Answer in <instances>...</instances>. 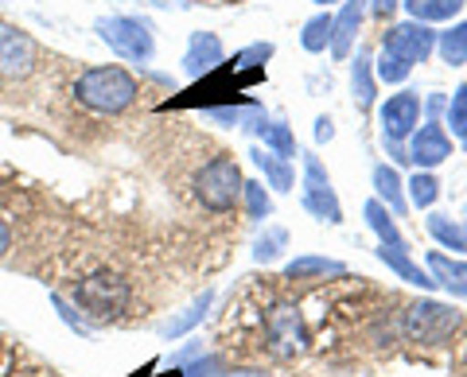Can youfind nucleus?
Masks as SVG:
<instances>
[{
  "label": "nucleus",
  "mask_w": 467,
  "mask_h": 377,
  "mask_svg": "<svg viewBox=\"0 0 467 377\" xmlns=\"http://www.w3.org/2000/svg\"><path fill=\"white\" fill-rule=\"evenodd\" d=\"M432 51H436V32L429 24H420V20L398 24L386 32L382 55H378V63H374V75L386 86H401L409 75H413V66L425 63Z\"/></svg>",
  "instance_id": "obj_1"
},
{
  "label": "nucleus",
  "mask_w": 467,
  "mask_h": 377,
  "mask_svg": "<svg viewBox=\"0 0 467 377\" xmlns=\"http://www.w3.org/2000/svg\"><path fill=\"white\" fill-rule=\"evenodd\" d=\"M137 94L140 86L125 66H90L75 82V97L94 113H125Z\"/></svg>",
  "instance_id": "obj_2"
},
{
  "label": "nucleus",
  "mask_w": 467,
  "mask_h": 377,
  "mask_svg": "<svg viewBox=\"0 0 467 377\" xmlns=\"http://www.w3.org/2000/svg\"><path fill=\"white\" fill-rule=\"evenodd\" d=\"M242 168L234 156H214L211 164H202V171L195 176V199L202 202V210L211 214H226L234 210V202L242 199Z\"/></svg>",
  "instance_id": "obj_3"
},
{
  "label": "nucleus",
  "mask_w": 467,
  "mask_h": 377,
  "mask_svg": "<svg viewBox=\"0 0 467 377\" xmlns=\"http://www.w3.org/2000/svg\"><path fill=\"white\" fill-rule=\"evenodd\" d=\"M94 27L101 43L125 63H149L156 55V36L149 20H140V16H101Z\"/></svg>",
  "instance_id": "obj_4"
},
{
  "label": "nucleus",
  "mask_w": 467,
  "mask_h": 377,
  "mask_svg": "<svg viewBox=\"0 0 467 377\" xmlns=\"http://www.w3.org/2000/svg\"><path fill=\"white\" fill-rule=\"evenodd\" d=\"M460 327V311L448 308V303H436V300H417L409 303V311L401 319V331L409 342H429V346H441L456 335Z\"/></svg>",
  "instance_id": "obj_5"
},
{
  "label": "nucleus",
  "mask_w": 467,
  "mask_h": 377,
  "mask_svg": "<svg viewBox=\"0 0 467 377\" xmlns=\"http://www.w3.org/2000/svg\"><path fill=\"white\" fill-rule=\"evenodd\" d=\"M75 303L98 323L117 319L129 308V280H121L117 272H94L75 288Z\"/></svg>",
  "instance_id": "obj_6"
},
{
  "label": "nucleus",
  "mask_w": 467,
  "mask_h": 377,
  "mask_svg": "<svg viewBox=\"0 0 467 377\" xmlns=\"http://www.w3.org/2000/svg\"><path fill=\"white\" fill-rule=\"evenodd\" d=\"M300 187H304L300 202L316 222H327V226L343 222V202H339V195H335V187L327 179L324 164H319V156H312V152H304V183Z\"/></svg>",
  "instance_id": "obj_7"
},
{
  "label": "nucleus",
  "mask_w": 467,
  "mask_h": 377,
  "mask_svg": "<svg viewBox=\"0 0 467 377\" xmlns=\"http://www.w3.org/2000/svg\"><path fill=\"white\" fill-rule=\"evenodd\" d=\"M308 323H304V315L296 303H276V308L269 311L265 319V346L273 354H281V358H296L308 351Z\"/></svg>",
  "instance_id": "obj_8"
},
{
  "label": "nucleus",
  "mask_w": 467,
  "mask_h": 377,
  "mask_svg": "<svg viewBox=\"0 0 467 377\" xmlns=\"http://www.w3.org/2000/svg\"><path fill=\"white\" fill-rule=\"evenodd\" d=\"M39 63V43L24 27L0 20V78H27Z\"/></svg>",
  "instance_id": "obj_9"
},
{
  "label": "nucleus",
  "mask_w": 467,
  "mask_h": 377,
  "mask_svg": "<svg viewBox=\"0 0 467 377\" xmlns=\"http://www.w3.org/2000/svg\"><path fill=\"white\" fill-rule=\"evenodd\" d=\"M378 121H382V140H409L420 125V97L413 90L389 94L378 109Z\"/></svg>",
  "instance_id": "obj_10"
},
{
  "label": "nucleus",
  "mask_w": 467,
  "mask_h": 377,
  "mask_svg": "<svg viewBox=\"0 0 467 377\" xmlns=\"http://www.w3.org/2000/svg\"><path fill=\"white\" fill-rule=\"evenodd\" d=\"M405 152H409V164H417L420 171H432L451 156V137L441 121H425L405 140Z\"/></svg>",
  "instance_id": "obj_11"
},
{
  "label": "nucleus",
  "mask_w": 467,
  "mask_h": 377,
  "mask_svg": "<svg viewBox=\"0 0 467 377\" xmlns=\"http://www.w3.org/2000/svg\"><path fill=\"white\" fill-rule=\"evenodd\" d=\"M223 63V39L214 32H195L187 39V51H183V75L187 78H202Z\"/></svg>",
  "instance_id": "obj_12"
},
{
  "label": "nucleus",
  "mask_w": 467,
  "mask_h": 377,
  "mask_svg": "<svg viewBox=\"0 0 467 377\" xmlns=\"http://www.w3.org/2000/svg\"><path fill=\"white\" fill-rule=\"evenodd\" d=\"M370 12V0H347V5L339 8V16H335V32H331V55L335 59H347L350 47H355L358 39V27L362 20H367Z\"/></svg>",
  "instance_id": "obj_13"
},
{
  "label": "nucleus",
  "mask_w": 467,
  "mask_h": 377,
  "mask_svg": "<svg viewBox=\"0 0 467 377\" xmlns=\"http://www.w3.org/2000/svg\"><path fill=\"white\" fill-rule=\"evenodd\" d=\"M378 260L393 272L398 280H405V284H417L420 292H432L436 288V280H432V272L429 269H420L413 257H409V250H393V245H378Z\"/></svg>",
  "instance_id": "obj_14"
},
{
  "label": "nucleus",
  "mask_w": 467,
  "mask_h": 377,
  "mask_svg": "<svg viewBox=\"0 0 467 377\" xmlns=\"http://www.w3.org/2000/svg\"><path fill=\"white\" fill-rule=\"evenodd\" d=\"M425 265L432 272V280L436 288H444L448 296H456V300H467V260H451L444 253H429L425 257Z\"/></svg>",
  "instance_id": "obj_15"
},
{
  "label": "nucleus",
  "mask_w": 467,
  "mask_h": 377,
  "mask_svg": "<svg viewBox=\"0 0 467 377\" xmlns=\"http://www.w3.org/2000/svg\"><path fill=\"white\" fill-rule=\"evenodd\" d=\"M250 128H254V133H257L261 140H265V148H269V152H276L281 159H292V156H296V137H292V128H288L285 121H269L261 109H254Z\"/></svg>",
  "instance_id": "obj_16"
},
{
  "label": "nucleus",
  "mask_w": 467,
  "mask_h": 377,
  "mask_svg": "<svg viewBox=\"0 0 467 377\" xmlns=\"http://www.w3.org/2000/svg\"><path fill=\"white\" fill-rule=\"evenodd\" d=\"M350 94H355L358 109H370L378 97V75H374V59L367 51H358L355 59H350Z\"/></svg>",
  "instance_id": "obj_17"
},
{
  "label": "nucleus",
  "mask_w": 467,
  "mask_h": 377,
  "mask_svg": "<svg viewBox=\"0 0 467 377\" xmlns=\"http://www.w3.org/2000/svg\"><path fill=\"white\" fill-rule=\"evenodd\" d=\"M250 156H254V164L261 168V176H265V187H273V191H281V195L296 187V171H292L288 159H281L269 148H254Z\"/></svg>",
  "instance_id": "obj_18"
},
{
  "label": "nucleus",
  "mask_w": 467,
  "mask_h": 377,
  "mask_svg": "<svg viewBox=\"0 0 467 377\" xmlns=\"http://www.w3.org/2000/svg\"><path fill=\"white\" fill-rule=\"evenodd\" d=\"M211 303H214V292H202V296H195L187 308L180 311V315H171L168 323H160V339H180V335H187L192 327H199L202 319H207V311H211Z\"/></svg>",
  "instance_id": "obj_19"
},
{
  "label": "nucleus",
  "mask_w": 467,
  "mask_h": 377,
  "mask_svg": "<svg viewBox=\"0 0 467 377\" xmlns=\"http://www.w3.org/2000/svg\"><path fill=\"white\" fill-rule=\"evenodd\" d=\"M374 195H378V202H386L393 214H405L409 210V195H405V183L398 176V168H389V164H378L374 168Z\"/></svg>",
  "instance_id": "obj_20"
},
{
  "label": "nucleus",
  "mask_w": 467,
  "mask_h": 377,
  "mask_svg": "<svg viewBox=\"0 0 467 377\" xmlns=\"http://www.w3.org/2000/svg\"><path fill=\"white\" fill-rule=\"evenodd\" d=\"M367 226L378 234V245H393V250H409L405 245V238H401V229H398V222H393V210L386 207V202H378V199H370L367 202Z\"/></svg>",
  "instance_id": "obj_21"
},
{
  "label": "nucleus",
  "mask_w": 467,
  "mask_h": 377,
  "mask_svg": "<svg viewBox=\"0 0 467 377\" xmlns=\"http://www.w3.org/2000/svg\"><path fill=\"white\" fill-rule=\"evenodd\" d=\"M308 277H347V265L331 257H312V253L285 265V280H308Z\"/></svg>",
  "instance_id": "obj_22"
},
{
  "label": "nucleus",
  "mask_w": 467,
  "mask_h": 377,
  "mask_svg": "<svg viewBox=\"0 0 467 377\" xmlns=\"http://www.w3.org/2000/svg\"><path fill=\"white\" fill-rule=\"evenodd\" d=\"M425 229L444 245V250L451 253H467V226H460L456 219H448V214H436L429 210V219H425Z\"/></svg>",
  "instance_id": "obj_23"
},
{
  "label": "nucleus",
  "mask_w": 467,
  "mask_h": 377,
  "mask_svg": "<svg viewBox=\"0 0 467 377\" xmlns=\"http://www.w3.org/2000/svg\"><path fill=\"white\" fill-rule=\"evenodd\" d=\"M405 12L413 20L420 24H441V20H451V16H460L467 0H401Z\"/></svg>",
  "instance_id": "obj_24"
},
{
  "label": "nucleus",
  "mask_w": 467,
  "mask_h": 377,
  "mask_svg": "<svg viewBox=\"0 0 467 377\" xmlns=\"http://www.w3.org/2000/svg\"><path fill=\"white\" fill-rule=\"evenodd\" d=\"M436 51H441V59L448 66H463L467 63V20L451 24L448 32L436 36Z\"/></svg>",
  "instance_id": "obj_25"
},
{
  "label": "nucleus",
  "mask_w": 467,
  "mask_h": 377,
  "mask_svg": "<svg viewBox=\"0 0 467 377\" xmlns=\"http://www.w3.org/2000/svg\"><path fill=\"white\" fill-rule=\"evenodd\" d=\"M405 195H409V207L432 210V202L441 199V179H436L432 171H420V168H417V176L405 183Z\"/></svg>",
  "instance_id": "obj_26"
},
{
  "label": "nucleus",
  "mask_w": 467,
  "mask_h": 377,
  "mask_svg": "<svg viewBox=\"0 0 467 377\" xmlns=\"http://www.w3.org/2000/svg\"><path fill=\"white\" fill-rule=\"evenodd\" d=\"M331 32H335V16L331 12H319V16H312L308 24H304V32H300V47L304 51H327L331 47Z\"/></svg>",
  "instance_id": "obj_27"
},
{
  "label": "nucleus",
  "mask_w": 467,
  "mask_h": 377,
  "mask_svg": "<svg viewBox=\"0 0 467 377\" xmlns=\"http://www.w3.org/2000/svg\"><path fill=\"white\" fill-rule=\"evenodd\" d=\"M288 250V229L285 226H265V234L254 241V260L257 265H273V260H281Z\"/></svg>",
  "instance_id": "obj_28"
},
{
  "label": "nucleus",
  "mask_w": 467,
  "mask_h": 377,
  "mask_svg": "<svg viewBox=\"0 0 467 377\" xmlns=\"http://www.w3.org/2000/svg\"><path fill=\"white\" fill-rule=\"evenodd\" d=\"M242 202H245V214H250V222H265L269 214H273V195L265 191V183H257V179H245Z\"/></svg>",
  "instance_id": "obj_29"
},
{
  "label": "nucleus",
  "mask_w": 467,
  "mask_h": 377,
  "mask_svg": "<svg viewBox=\"0 0 467 377\" xmlns=\"http://www.w3.org/2000/svg\"><path fill=\"white\" fill-rule=\"evenodd\" d=\"M444 125H451V137L467 144V86H456V94L448 101V113H444Z\"/></svg>",
  "instance_id": "obj_30"
},
{
  "label": "nucleus",
  "mask_w": 467,
  "mask_h": 377,
  "mask_svg": "<svg viewBox=\"0 0 467 377\" xmlns=\"http://www.w3.org/2000/svg\"><path fill=\"white\" fill-rule=\"evenodd\" d=\"M180 366H183V377H230L223 362L211 358V354H202V351L192 354L187 362H180Z\"/></svg>",
  "instance_id": "obj_31"
},
{
  "label": "nucleus",
  "mask_w": 467,
  "mask_h": 377,
  "mask_svg": "<svg viewBox=\"0 0 467 377\" xmlns=\"http://www.w3.org/2000/svg\"><path fill=\"white\" fill-rule=\"evenodd\" d=\"M273 59V43H254V47H245L238 55V66H257V63H265Z\"/></svg>",
  "instance_id": "obj_32"
},
{
  "label": "nucleus",
  "mask_w": 467,
  "mask_h": 377,
  "mask_svg": "<svg viewBox=\"0 0 467 377\" xmlns=\"http://www.w3.org/2000/svg\"><path fill=\"white\" fill-rule=\"evenodd\" d=\"M211 117L223 121V125H242V121L254 117V109H211Z\"/></svg>",
  "instance_id": "obj_33"
},
{
  "label": "nucleus",
  "mask_w": 467,
  "mask_h": 377,
  "mask_svg": "<svg viewBox=\"0 0 467 377\" xmlns=\"http://www.w3.org/2000/svg\"><path fill=\"white\" fill-rule=\"evenodd\" d=\"M335 137V121L331 117H316V144H327Z\"/></svg>",
  "instance_id": "obj_34"
},
{
  "label": "nucleus",
  "mask_w": 467,
  "mask_h": 377,
  "mask_svg": "<svg viewBox=\"0 0 467 377\" xmlns=\"http://www.w3.org/2000/svg\"><path fill=\"white\" fill-rule=\"evenodd\" d=\"M398 5H401V0H370V12H374V16H382V20H389Z\"/></svg>",
  "instance_id": "obj_35"
},
{
  "label": "nucleus",
  "mask_w": 467,
  "mask_h": 377,
  "mask_svg": "<svg viewBox=\"0 0 467 377\" xmlns=\"http://www.w3.org/2000/svg\"><path fill=\"white\" fill-rule=\"evenodd\" d=\"M12 250V229H8V222L0 219V260H5V253Z\"/></svg>",
  "instance_id": "obj_36"
},
{
  "label": "nucleus",
  "mask_w": 467,
  "mask_h": 377,
  "mask_svg": "<svg viewBox=\"0 0 467 377\" xmlns=\"http://www.w3.org/2000/svg\"><path fill=\"white\" fill-rule=\"evenodd\" d=\"M425 106H429V113H432V121H436V113H448V97H441V94H432V97L425 101Z\"/></svg>",
  "instance_id": "obj_37"
},
{
  "label": "nucleus",
  "mask_w": 467,
  "mask_h": 377,
  "mask_svg": "<svg viewBox=\"0 0 467 377\" xmlns=\"http://www.w3.org/2000/svg\"><path fill=\"white\" fill-rule=\"evenodd\" d=\"M312 5H319V8H327V5H335V0H312Z\"/></svg>",
  "instance_id": "obj_38"
},
{
  "label": "nucleus",
  "mask_w": 467,
  "mask_h": 377,
  "mask_svg": "<svg viewBox=\"0 0 467 377\" xmlns=\"http://www.w3.org/2000/svg\"><path fill=\"white\" fill-rule=\"evenodd\" d=\"M463 148H467V144H463Z\"/></svg>",
  "instance_id": "obj_39"
}]
</instances>
